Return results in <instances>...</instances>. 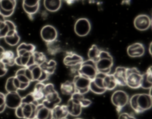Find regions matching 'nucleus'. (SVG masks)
<instances>
[{
  "instance_id": "9",
  "label": "nucleus",
  "mask_w": 152,
  "mask_h": 119,
  "mask_svg": "<svg viewBox=\"0 0 152 119\" xmlns=\"http://www.w3.org/2000/svg\"><path fill=\"white\" fill-rule=\"evenodd\" d=\"M74 30L75 33L77 36L80 37H85L90 32V22L86 18H80L75 21L74 26Z\"/></svg>"
},
{
  "instance_id": "28",
  "label": "nucleus",
  "mask_w": 152,
  "mask_h": 119,
  "mask_svg": "<svg viewBox=\"0 0 152 119\" xmlns=\"http://www.w3.org/2000/svg\"><path fill=\"white\" fill-rule=\"evenodd\" d=\"M1 59L6 66H12L15 64V54L11 50H5Z\"/></svg>"
},
{
  "instance_id": "30",
  "label": "nucleus",
  "mask_w": 152,
  "mask_h": 119,
  "mask_svg": "<svg viewBox=\"0 0 152 119\" xmlns=\"http://www.w3.org/2000/svg\"><path fill=\"white\" fill-rule=\"evenodd\" d=\"M56 62L55 60L50 59L45 61L40 66L41 69L49 76L52 75L56 69Z\"/></svg>"
},
{
  "instance_id": "7",
  "label": "nucleus",
  "mask_w": 152,
  "mask_h": 119,
  "mask_svg": "<svg viewBox=\"0 0 152 119\" xmlns=\"http://www.w3.org/2000/svg\"><path fill=\"white\" fill-rule=\"evenodd\" d=\"M129 96L128 94L122 90L115 91L111 96V102L116 107L118 112H120L129 102Z\"/></svg>"
},
{
  "instance_id": "6",
  "label": "nucleus",
  "mask_w": 152,
  "mask_h": 119,
  "mask_svg": "<svg viewBox=\"0 0 152 119\" xmlns=\"http://www.w3.org/2000/svg\"><path fill=\"white\" fill-rule=\"evenodd\" d=\"M77 71L78 74L87 78L90 81L93 80L98 73L95 63L89 59L84 60Z\"/></svg>"
},
{
  "instance_id": "19",
  "label": "nucleus",
  "mask_w": 152,
  "mask_h": 119,
  "mask_svg": "<svg viewBox=\"0 0 152 119\" xmlns=\"http://www.w3.org/2000/svg\"><path fill=\"white\" fill-rule=\"evenodd\" d=\"M31 53H23L15 57V64L22 67H27L34 64Z\"/></svg>"
},
{
  "instance_id": "36",
  "label": "nucleus",
  "mask_w": 152,
  "mask_h": 119,
  "mask_svg": "<svg viewBox=\"0 0 152 119\" xmlns=\"http://www.w3.org/2000/svg\"><path fill=\"white\" fill-rule=\"evenodd\" d=\"M89 91H91L92 92L96 94H98V95H101L104 94L106 90L104 88H100L98 86H97L93 82V81H90V85H89Z\"/></svg>"
},
{
  "instance_id": "38",
  "label": "nucleus",
  "mask_w": 152,
  "mask_h": 119,
  "mask_svg": "<svg viewBox=\"0 0 152 119\" xmlns=\"http://www.w3.org/2000/svg\"><path fill=\"white\" fill-rule=\"evenodd\" d=\"M22 6L24 12L28 15V16L30 18H31V17L33 16L34 14H36L38 12L39 9V7H40V6H36L34 7H28L24 5H22Z\"/></svg>"
},
{
  "instance_id": "29",
  "label": "nucleus",
  "mask_w": 152,
  "mask_h": 119,
  "mask_svg": "<svg viewBox=\"0 0 152 119\" xmlns=\"http://www.w3.org/2000/svg\"><path fill=\"white\" fill-rule=\"evenodd\" d=\"M103 85L106 91L114 89L117 86L116 82L112 74L104 75L103 78Z\"/></svg>"
},
{
  "instance_id": "24",
  "label": "nucleus",
  "mask_w": 152,
  "mask_h": 119,
  "mask_svg": "<svg viewBox=\"0 0 152 119\" xmlns=\"http://www.w3.org/2000/svg\"><path fill=\"white\" fill-rule=\"evenodd\" d=\"M14 76L21 83L22 90L26 89L29 86L31 82L25 74V67H21L19 69L15 72Z\"/></svg>"
},
{
  "instance_id": "1",
  "label": "nucleus",
  "mask_w": 152,
  "mask_h": 119,
  "mask_svg": "<svg viewBox=\"0 0 152 119\" xmlns=\"http://www.w3.org/2000/svg\"><path fill=\"white\" fill-rule=\"evenodd\" d=\"M150 89L149 94H136L129 98V103L132 109L138 114L150 110L152 106V99Z\"/></svg>"
},
{
  "instance_id": "13",
  "label": "nucleus",
  "mask_w": 152,
  "mask_h": 119,
  "mask_svg": "<svg viewBox=\"0 0 152 119\" xmlns=\"http://www.w3.org/2000/svg\"><path fill=\"white\" fill-rule=\"evenodd\" d=\"M27 68L30 72L31 82L37 81V82H43L49 77L39 65L33 64L27 67Z\"/></svg>"
},
{
  "instance_id": "21",
  "label": "nucleus",
  "mask_w": 152,
  "mask_h": 119,
  "mask_svg": "<svg viewBox=\"0 0 152 119\" xmlns=\"http://www.w3.org/2000/svg\"><path fill=\"white\" fill-rule=\"evenodd\" d=\"M35 119H53L52 110L46 107L42 103L37 104Z\"/></svg>"
},
{
  "instance_id": "14",
  "label": "nucleus",
  "mask_w": 152,
  "mask_h": 119,
  "mask_svg": "<svg viewBox=\"0 0 152 119\" xmlns=\"http://www.w3.org/2000/svg\"><path fill=\"white\" fill-rule=\"evenodd\" d=\"M23 101L21 97L17 92H7L5 95V104L6 107L11 109H16L20 105Z\"/></svg>"
},
{
  "instance_id": "18",
  "label": "nucleus",
  "mask_w": 152,
  "mask_h": 119,
  "mask_svg": "<svg viewBox=\"0 0 152 119\" xmlns=\"http://www.w3.org/2000/svg\"><path fill=\"white\" fill-rule=\"evenodd\" d=\"M45 84L43 82H37L33 91L29 94L33 101L37 104H41L44 98V88Z\"/></svg>"
},
{
  "instance_id": "41",
  "label": "nucleus",
  "mask_w": 152,
  "mask_h": 119,
  "mask_svg": "<svg viewBox=\"0 0 152 119\" xmlns=\"http://www.w3.org/2000/svg\"><path fill=\"white\" fill-rule=\"evenodd\" d=\"M118 119H136L135 117L133 115L127 113V112H122L119 115Z\"/></svg>"
},
{
  "instance_id": "4",
  "label": "nucleus",
  "mask_w": 152,
  "mask_h": 119,
  "mask_svg": "<svg viewBox=\"0 0 152 119\" xmlns=\"http://www.w3.org/2000/svg\"><path fill=\"white\" fill-rule=\"evenodd\" d=\"M99 73L104 75L110 73L113 65V59L111 54L107 51L101 50L98 60L95 62Z\"/></svg>"
},
{
  "instance_id": "32",
  "label": "nucleus",
  "mask_w": 152,
  "mask_h": 119,
  "mask_svg": "<svg viewBox=\"0 0 152 119\" xmlns=\"http://www.w3.org/2000/svg\"><path fill=\"white\" fill-rule=\"evenodd\" d=\"M36 51V47L33 44L22 43L20 44L17 48V54L23 53H31Z\"/></svg>"
},
{
  "instance_id": "44",
  "label": "nucleus",
  "mask_w": 152,
  "mask_h": 119,
  "mask_svg": "<svg viewBox=\"0 0 152 119\" xmlns=\"http://www.w3.org/2000/svg\"><path fill=\"white\" fill-rule=\"evenodd\" d=\"M5 108H6V105H5L1 107H0V113H2L5 110Z\"/></svg>"
},
{
  "instance_id": "20",
  "label": "nucleus",
  "mask_w": 152,
  "mask_h": 119,
  "mask_svg": "<svg viewBox=\"0 0 152 119\" xmlns=\"http://www.w3.org/2000/svg\"><path fill=\"white\" fill-rule=\"evenodd\" d=\"M126 68L124 66L116 67L114 72L112 73L117 85L121 86H125L126 77Z\"/></svg>"
},
{
  "instance_id": "45",
  "label": "nucleus",
  "mask_w": 152,
  "mask_h": 119,
  "mask_svg": "<svg viewBox=\"0 0 152 119\" xmlns=\"http://www.w3.org/2000/svg\"><path fill=\"white\" fill-rule=\"evenodd\" d=\"M151 43H150V46H149V52H150V54H151Z\"/></svg>"
},
{
  "instance_id": "2",
  "label": "nucleus",
  "mask_w": 152,
  "mask_h": 119,
  "mask_svg": "<svg viewBox=\"0 0 152 119\" xmlns=\"http://www.w3.org/2000/svg\"><path fill=\"white\" fill-rule=\"evenodd\" d=\"M30 98L29 100H26L23 97L22 103L15 109V115L18 118L21 119H35L36 106L37 104L33 101L30 96Z\"/></svg>"
},
{
  "instance_id": "31",
  "label": "nucleus",
  "mask_w": 152,
  "mask_h": 119,
  "mask_svg": "<svg viewBox=\"0 0 152 119\" xmlns=\"http://www.w3.org/2000/svg\"><path fill=\"white\" fill-rule=\"evenodd\" d=\"M60 89L63 95L71 96L75 92V87L72 81H66L61 83Z\"/></svg>"
},
{
  "instance_id": "22",
  "label": "nucleus",
  "mask_w": 152,
  "mask_h": 119,
  "mask_svg": "<svg viewBox=\"0 0 152 119\" xmlns=\"http://www.w3.org/2000/svg\"><path fill=\"white\" fill-rule=\"evenodd\" d=\"M53 119H62L66 118L68 115L66 105L58 104L52 109Z\"/></svg>"
},
{
  "instance_id": "46",
  "label": "nucleus",
  "mask_w": 152,
  "mask_h": 119,
  "mask_svg": "<svg viewBox=\"0 0 152 119\" xmlns=\"http://www.w3.org/2000/svg\"><path fill=\"white\" fill-rule=\"evenodd\" d=\"M75 119H83V118H76Z\"/></svg>"
},
{
  "instance_id": "35",
  "label": "nucleus",
  "mask_w": 152,
  "mask_h": 119,
  "mask_svg": "<svg viewBox=\"0 0 152 119\" xmlns=\"http://www.w3.org/2000/svg\"><path fill=\"white\" fill-rule=\"evenodd\" d=\"M9 31V26L5 18L0 14V38H4Z\"/></svg>"
},
{
  "instance_id": "37",
  "label": "nucleus",
  "mask_w": 152,
  "mask_h": 119,
  "mask_svg": "<svg viewBox=\"0 0 152 119\" xmlns=\"http://www.w3.org/2000/svg\"><path fill=\"white\" fill-rule=\"evenodd\" d=\"M5 90L7 92H17L18 90L16 89L14 81H13V76L10 77L6 81L5 83Z\"/></svg>"
},
{
  "instance_id": "39",
  "label": "nucleus",
  "mask_w": 152,
  "mask_h": 119,
  "mask_svg": "<svg viewBox=\"0 0 152 119\" xmlns=\"http://www.w3.org/2000/svg\"><path fill=\"white\" fill-rule=\"evenodd\" d=\"M40 0H23L22 5L28 7L40 6Z\"/></svg>"
},
{
  "instance_id": "16",
  "label": "nucleus",
  "mask_w": 152,
  "mask_h": 119,
  "mask_svg": "<svg viewBox=\"0 0 152 119\" xmlns=\"http://www.w3.org/2000/svg\"><path fill=\"white\" fill-rule=\"evenodd\" d=\"M16 5V0H1L0 14L5 18L10 17L14 12Z\"/></svg>"
},
{
  "instance_id": "15",
  "label": "nucleus",
  "mask_w": 152,
  "mask_h": 119,
  "mask_svg": "<svg viewBox=\"0 0 152 119\" xmlns=\"http://www.w3.org/2000/svg\"><path fill=\"white\" fill-rule=\"evenodd\" d=\"M151 25V20L150 17L146 14H140L134 20L135 28L139 31H146Z\"/></svg>"
},
{
  "instance_id": "47",
  "label": "nucleus",
  "mask_w": 152,
  "mask_h": 119,
  "mask_svg": "<svg viewBox=\"0 0 152 119\" xmlns=\"http://www.w3.org/2000/svg\"><path fill=\"white\" fill-rule=\"evenodd\" d=\"M62 119H68L67 118H62Z\"/></svg>"
},
{
  "instance_id": "27",
  "label": "nucleus",
  "mask_w": 152,
  "mask_h": 119,
  "mask_svg": "<svg viewBox=\"0 0 152 119\" xmlns=\"http://www.w3.org/2000/svg\"><path fill=\"white\" fill-rule=\"evenodd\" d=\"M70 99L72 101L79 104L82 108L87 107L90 105L91 104V101L90 99L86 98L84 95L80 94L77 92H75L71 96Z\"/></svg>"
},
{
  "instance_id": "23",
  "label": "nucleus",
  "mask_w": 152,
  "mask_h": 119,
  "mask_svg": "<svg viewBox=\"0 0 152 119\" xmlns=\"http://www.w3.org/2000/svg\"><path fill=\"white\" fill-rule=\"evenodd\" d=\"M152 86V70L151 66H150L145 72L142 74V78L140 87L145 89H151Z\"/></svg>"
},
{
  "instance_id": "43",
  "label": "nucleus",
  "mask_w": 152,
  "mask_h": 119,
  "mask_svg": "<svg viewBox=\"0 0 152 119\" xmlns=\"http://www.w3.org/2000/svg\"><path fill=\"white\" fill-rule=\"evenodd\" d=\"M69 5H71V4H72L76 0H64Z\"/></svg>"
},
{
  "instance_id": "25",
  "label": "nucleus",
  "mask_w": 152,
  "mask_h": 119,
  "mask_svg": "<svg viewBox=\"0 0 152 119\" xmlns=\"http://www.w3.org/2000/svg\"><path fill=\"white\" fill-rule=\"evenodd\" d=\"M66 105L68 114H70L74 117H78L81 114L82 107L77 102L72 101L71 99H69Z\"/></svg>"
},
{
  "instance_id": "33",
  "label": "nucleus",
  "mask_w": 152,
  "mask_h": 119,
  "mask_svg": "<svg viewBox=\"0 0 152 119\" xmlns=\"http://www.w3.org/2000/svg\"><path fill=\"white\" fill-rule=\"evenodd\" d=\"M101 50L96 44H93L88 49L87 56L89 60H92L94 63L97 62L99 59Z\"/></svg>"
},
{
  "instance_id": "10",
  "label": "nucleus",
  "mask_w": 152,
  "mask_h": 119,
  "mask_svg": "<svg viewBox=\"0 0 152 119\" xmlns=\"http://www.w3.org/2000/svg\"><path fill=\"white\" fill-rule=\"evenodd\" d=\"M7 22L9 26V31L4 38L6 43L8 45L11 46H16L19 43L20 40V37L18 34L16 26L14 23L10 20H7Z\"/></svg>"
},
{
  "instance_id": "42",
  "label": "nucleus",
  "mask_w": 152,
  "mask_h": 119,
  "mask_svg": "<svg viewBox=\"0 0 152 119\" xmlns=\"http://www.w3.org/2000/svg\"><path fill=\"white\" fill-rule=\"evenodd\" d=\"M5 105V94L0 92V107Z\"/></svg>"
},
{
  "instance_id": "26",
  "label": "nucleus",
  "mask_w": 152,
  "mask_h": 119,
  "mask_svg": "<svg viewBox=\"0 0 152 119\" xmlns=\"http://www.w3.org/2000/svg\"><path fill=\"white\" fill-rule=\"evenodd\" d=\"M43 5L47 11L56 12L61 7L62 0H43Z\"/></svg>"
},
{
  "instance_id": "34",
  "label": "nucleus",
  "mask_w": 152,
  "mask_h": 119,
  "mask_svg": "<svg viewBox=\"0 0 152 119\" xmlns=\"http://www.w3.org/2000/svg\"><path fill=\"white\" fill-rule=\"evenodd\" d=\"M33 59L34 62V64L40 66L43 64L45 61L47 60V58L44 53L38 51H34L33 54Z\"/></svg>"
},
{
  "instance_id": "12",
  "label": "nucleus",
  "mask_w": 152,
  "mask_h": 119,
  "mask_svg": "<svg viewBox=\"0 0 152 119\" xmlns=\"http://www.w3.org/2000/svg\"><path fill=\"white\" fill-rule=\"evenodd\" d=\"M83 61V58L80 55L72 52H67L63 60L64 64L66 66L73 69L76 68L77 70Z\"/></svg>"
},
{
  "instance_id": "11",
  "label": "nucleus",
  "mask_w": 152,
  "mask_h": 119,
  "mask_svg": "<svg viewBox=\"0 0 152 119\" xmlns=\"http://www.w3.org/2000/svg\"><path fill=\"white\" fill-rule=\"evenodd\" d=\"M40 36L45 42L50 44L57 39L58 31L53 25H45L40 30Z\"/></svg>"
},
{
  "instance_id": "40",
  "label": "nucleus",
  "mask_w": 152,
  "mask_h": 119,
  "mask_svg": "<svg viewBox=\"0 0 152 119\" xmlns=\"http://www.w3.org/2000/svg\"><path fill=\"white\" fill-rule=\"evenodd\" d=\"M1 57L0 56V77L4 76L7 72V66H6L1 61Z\"/></svg>"
},
{
  "instance_id": "48",
  "label": "nucleus",
  "mask_w": 152,
  "mask_h": 119,
  "mask_svg": "<svg viewBox=\"0 0 152 119\" xmlns=\"http://www.w3.org/2000/svg\"><path fill=\"white\" fill-rule=\"evenodd\" d=\"M0 1H1V0H0Z\"/></svg>"
},
{
  "instance_id": "17",
  "label": "nucleus",
  "mask_w": 152,
  "mask_h": 119,
  "mask_svg": "<svg viewBox=\"0 0 152 119\" xmlns=\"http://www.w3.org/2000/svg\"><path fill=\"white\" fill-rule=\"evenodd\" d=\"M126 52L128 55L131 57H140L145 53V47L142 43L136 42L128 46Z\"/></svg>"
},
{
  "instance_id": "8",
  "label": "nucleus",
  "mask_w": 152,
  "mask_h": 119,
  "mask_svg": "<svg viewBox=\"0 0 152 119\" xmlns=\"http://www.w3.org/2000/svg\"><path fill=\"white\" fill-rule=\"evenodd\" d=\"M90 80L87 78L80 74L75 75L72 82L75 87V92L84 95L89 91V85Z\"/></svg>"
},
{
  "instance_id": "5",
  "label": "nucleus",
  "mask_w": 152,
  "mask_h": 119,
  "mask_svg": "<svg viewBox=\"0 0 152 119\" xmlns=\"http://www.w3.org/2000/svg\"><path fill=\"white\" fill-rule=\"evenodd\" d=\"M142 73L136 67L126 68V85L132 89L140 88Z\"/></svg>"
},
{
  "instance_id": "3",
  "label": "nucleus",
  "mask_w": 152,
  "mask_h": 119,
  "mask_svg": "<svg viewBox=\"0 0 152 119\" xmlns=\"http://www.w3.org/2000/svg\"><path fill=\"white\" fill-rule=\"evenodd\" d=\"M61 99L56 91L53 84L48 83L45 84L44 88V98L42 104L46 107L52 110L56 105L61 103Z\"/></svg>"
}]
</instances>
